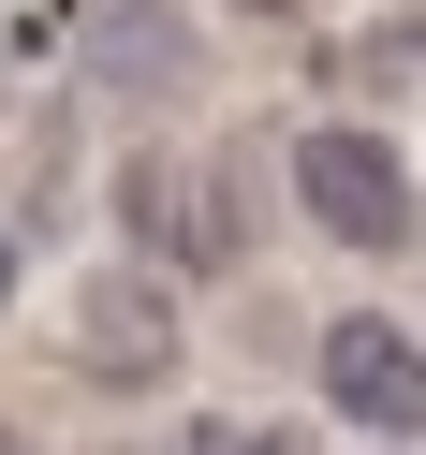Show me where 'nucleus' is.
<instances>
[{"label": "nucleus", "mask_w": 426, "mask_h": 455, "mask_svg": "<svg viewBox=\"0 0 426 455\" xmlns=\"http://www.w3.org/2000/svg\"><path fill=\"white\" fill-rule=\"evenodd\" d=\"M294 191H309V220H324L338 250H397L412 235V162H397L382 132H353V118L294 132Z\"/></svg>", "instance_id": "f257e3e1"}, {"label": "nucleus", "mask_w": 426, "mask_h": 455, "mask_svg": "<svg viewBox=\"0 0 426 455\" xmlns=\"http://www.w3.org/2000/svg\"><path fill=\"white\" fill-rule=\"evenodd\" d=\"M324 396L353 426H382V441H426V338H397V323H324Z\"/></svg>", "instance_id": "f03ea898"}, {"label": "nucleus", "mask_w": 426, "mask_h": 455, "mask_svg": "<svg viewBox=\"0 0 426 455\" xmlns=\"http://www.w3.org/2000/svg\"><path fill=\"white\" fill-rule=\"evenodd\" d=\"M89 60H103V89H191V44H177V0H103L89 15Z\"/></svg>", "instance_id": "7ed1b4c3"}, {"label": "nucleus", "mask_w": 426, "mask_h": 455, "mask_svg": "<svg viewBox=\"0 0 426 455\" xmlns=\"http://www.w3.org/2000/svg\"><path fill=\"white\" fill-rule=\"evenodd\" d=\"M89 338H103V353H133V367H162V338H177V323H162V294H133V279H118V294L89 308Z\"/></svg>", "instance_id": "20e7f679"}, {"label": "nucleus", "mask_w": 426, "mask_h": 455, "mask_svg": "<svg viewBox=\"0 0 426 455\" xmlns=\"http://www.w3.org/2000/svg\"><path fill=\"white\" fill-rule=\"evenodd\" d=\"M177 455H309V441H294V426H236V411H206Z\"/></svg>", "instance_id": "39448f33"}, {"label": "nucleus", "mask_w": 426, "mask_h": 455, "mask_svg": "<svg viewBox=\"0 0 426 455\" xmlns=\"http://www.w3.org/2000/svg\"><path fill=\"white\" fill-rule=\"evenodd\" d=\"M0 294H15V235H0Z\"/></svg>", "instance_id": "423d86ee"}, {"label": "nucleus", "mask_w": 426, "mask_h": 455, "mask_svg": "<svg viewBox=\"0 0 426 455\" xmlns=\"http://www.w3.org/2000/svg\"><path fill=\"white\" fill-rule=\"evenodd\" d=\"M0 455H30V441H15V426H0Z\"/></svg>", "instance_id": "0eeeda50"}]
</instances>
